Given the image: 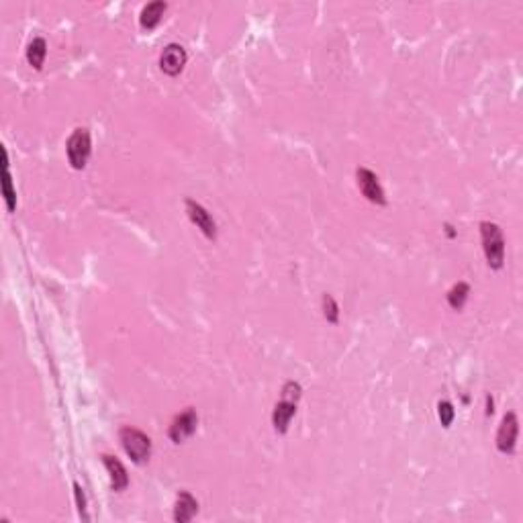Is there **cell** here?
Returning a JSON list of instances; mask_svg holds the SVG:
<instances>
[{
	"label": "cell",
	"mask_w": 523,
	"mask_h": 523,
	"mask_svg": "<svg viewBox=\"0 0 523 523\" xmlns=\"http://www.w3.org/2000/svg\"><path fill=\"white\" fill-rule=\"evenodd\" d=\"M301 385L294 381H288L282 389V398L276 403L274 413H272V425L278 433H286L290 419L296 413V400L301 398Z\"/></svg>",
	"instance_id": "6da1fadb"
},
{
	"label": "cell",
	"mask_w": 523,
	"mask_h": 523,
	"mask_svg": "<svg viewBox=\"0 0 523 523\" xmlns=\"http://www.w3.org/2000/svg\"><path fill=\"white\" fill-rule=\"evenodd\" d=\"M481 235H483V250L491 268L499 270L503 268L505 262V240H503V231L497 223L491 221H483L481 223Z\"/></svg>",
	"instance_id": "7a4b0ae2"
},
{
	"label": "cell",
	"mask_w": 523,
	"mask_h": 523,
	"mask_svg": "<svg viewBox=\"0 0 523 523\" xmlns=\"http://www.w3.org/2000/svg\"><path fill=\"white\" fill-rule=\"evenodd\" d=\"M119 435H121L123 450L127 452V456L133 462L141 464L151 456V439L143 431H139L135 427H123Z\"/></svg>",
	"instance_id": "3957f363"
},
{
	"label": "cell",
	"mask_w": 523,
	"mask_h": 523,
	"mask_svg": "<svg viewBox=\"0 0 523 523\" xmlns=\"http://www.w3.org/2000/svg\"><path fill=\"white\" fill-rule=\"evenodd\" d=\"M68 160L72 164V168L76 170H82L90 157V149H92V143H90V133L88 129L80 127V129H74V133L70 135L68 139Z\"/></svg>",
	"instance_id": "277c9868"
},
{
	"label": "cell",
	"mask_w": 523,
	"mask_h": 523,
	"mask_svg": "<svg viewBox=\"0 0 523 523\" xmlns=\"http://www.w3.org/2000/svg\"><path fill=\"white\" fill-rule=\"evenodd\" d=\"M356 178H358V186L362 190V194L374 203V205H387V196H385V190L377 178L374 172H370L368 168H358L356 170Z\"/></svg>",
	"instance_id": "5b68a950"
},
{
	"label": "cell",
	"mask_w": 523,
	"mask_h": 523,
	"mask_svg": "<svg viewBox=\"0 0 523 523\" xmlns=\"http://www.w3.org/2000/svg\"><path fill=\"white\" fill-rule=\"evenodd\" d=\"M196 423H199V415H196V411L186 409L184 413H180V415L172 421L170 431H168L170 439H172L174 444H182L186 437H190V435L196 431Z\"/></svg>",
	"instance_id": "8992f818"
},
{
	"label": "cell",
	"mask_w": 523,
	"mask_h": 523,
	"mask_svg": "<svg viewBox=\"0 0 523 523\" xmlns=\"http://www.w3.org/2000/svg\"><path fill=\"white\" fill-rule=\"evenodd\" d=\"M518 431H520L518 415L515 413H507L503 417L499 433H497V448H499V452H503V454H513L515 452Z\"/></svg>",
	"instance_id": "52a82bcc"
},
{
	"label": "cell",
	"mask_w": 523,
	"mask_h": 523,
	"mask_svg": "<svg viewBox=\"0 0 523 523\" xmlns=\"http://www.w3.org/2000/svg\"><path fill=\"white\" fill-rule=\"evenodd\" d=\"M186 66V51L182 45L178 43H170L164 47L162 55H160V68L162 72H166L168 76H178Z\"/></svg>",
	"instance_id": "ba28073f"
},
{
	"label": "cell",
	"mask_w": 523,
	"mask_h": 523,
	"mask_svg": "<svg viewBox=\"0 0 523 523\" xmlns=\"http://www.w3.org/2000/svg\"><path fill=\"white\" fill-rule=\"evenodd\" d=\"M186 213H188L190 221H192L209 240H215V238H217V223L213 221V217L209 215V211H207L203 205H199V203L186 199Z\"/></svg>",
	"instance_id": "9c48e42d"
},
{
	"label": "cell",
	"mask_w": 523,
	"mask_h": 523,
	"mask_svg": "<svg viewBox=\"0 0 523 523\" xmlns=\"http://www.w3.org/2000/svg\"><path fill=\"white\" fill-rule=\"evenodd\" d=\"M199 511V503L196 499L188 493V491H182L176 499V507H174V522L178 523H186L190 522L194 518V513Z\"/></svg>",
	"instance_id": "30bf717a"
},
{
	"label": "cell",
	"mask_w": 523,
	"mask_h": 523,
	"mask_svg": "<svg viewBox=\"0 0 523 523\" xmlns=\"http://www.w3.org/2000/svg\"><path fill=\"white\" fill-rule=\"evenodd\" d=\"M103 464L107 466V470H109V474H111V485H113V489H115V491L127 489L129 476H127L125 466H123L117 458H113V456H109V454H103Z\"/></svg>",
	"instance_id": "8fae6325"
},
{
	"label": "cell",
	"mask_w": 523,
	"mask_h": 523,
	"mask_svg": "<svg viewBox=\"0 0 523 523\" xmlns=\"http://www.w3.org/2000/svg\"><path fill=\"white\" fill-rule=\"evenodd\" d=\"M166 8H168V4H166L164 0H155V2L145 4V6H143V10H141V16H139L141 27H143V29H147V31L155 29V27H157V23L162 21V16H164Z\"/></svg>",
	"instance_id": "7c38bea8"
},
{
	"label": "cell",
	"mask_w": 523,
	"mask_h": 523,
	"mask_svg": "<svg viewBox=\"0 0 523 523\" xmlns=\"http://www.w3.org/2000/svg\"><path fill=\"white\" fill-rule=\"evenodd\" d=\"M45 53H47V43L43 37H35L29 47H27V62L35 68V70H41L43 66V60H45Z\"/></svg>",
	"instance_id": "4fadbf2b"
},
{
	"label": "cell",
	"mask_w": 523,
	"mask_h": 523,
	"mask_svg": "<svg viewBox=\"0 0 523 523\" xmlns=\"http://www.w3.org/2000/svg\"><path fill=\"white\" fill-rule=\"evenodd\" d=\"M468 294H470V286H468L466 282L454 284V286L450 288V292H448V303H450V307L456 309V311H460V309L464 307Z\"/></svg>",
	"instance_id": "5bb4252c"
},
{
	"label": "cell",
	"mask_w": 523,
	"mask_h": 523,
	"mask_svg": "<svg viewBox=\"0 0 523 523\" xmlns=\"http://www.w3.org/2000/svg\"><path fill=\"white\" fill-rule=\"evenodd\" d=\"M2 192H4V201H6V209H8V213H12V211H14V207H16V194H14V190H12V180H10L8 166H4Z\"/></svg>",
	"instance_id": "9a60e30c"
},
{
	"label": "cell",
	"mask_w": 523,
	"mask_h": 523,
	"mask_svg": "<svg viewBox=\"0 0 523 523\" xmlns=\"http://www.w3.org/2000/svg\"><path fill=\"white\" fill-rule=\"evenodd\" d=\"M323 315H325V319L329 321V323H337V319H340V307H337V303H335V298L331 296V294H325L323 296Z\"/></svg>",
	"instance_id": "2e32d148"
},
{
	"label": "cell",
	"mask_w": 523,
	"mask_h": 523,
	"mask_svg": "<svg viewBox=\"0 0 523 523\" xmlns=\"http://www.w3.org/2000/svg\"><path fill=\"white\" fill-rule=\"evenodd\" d=\"M437 415H439L442 425H444V427H450V425H452V421H454L456 411H454V407H452V403H450V400H442V403L437 405Z\"/></svg>",
	"instance_id": "e0dca14e"
},
{
	"label": "cell",
	"mask_w": 523,
	"mask_h": 523,
	"mask_svg": "<svg viewBox=\"0 0 523 523\" xmlns=\"http://www.w3.org/2000/svg\"><path fill=\"white\" fill-rule=\"evenodd\" d=\"M74 495H76V505H78L80 515H82L84 520H88V513H86V497H84V493H82V489H80L78 483H74Z\"/></svg>",
	"instance_id": "ac0fdd59"
},
{
	"label": "cell",
	"mask_w": 523,
	"mask_h": 523,
	"mask_svg": "<svg viewBox=\"0 0 523 523\" xmlns=\"http://www.w3.org/2000/svg\"><path fill=\"white\" fill-rule=\"evenodd\" d=\"M487 415H493V398L487 396Z\"/></svg>",
	"instance_id": "d6986e66"
}]
</instances>
